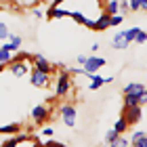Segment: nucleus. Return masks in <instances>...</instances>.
<instances>
[{
  "label": "nucleus",
  "mask_w": 147,
  "mask_h": 147,
  "mask_svg": "<svg viewBox=\"0 0 147 147\" xmlns=\"http://www.w3.org/2000/svg\"><path fill=\"white\" fill-rule=\"evenodd\" d=\"M71 90V76L67 74V67L59 65V76H57V86H55V95L65 97Z\"/></svg>",
  "instance_id": "nucleus-1"
},
{
  "label": "nucleus",
  "mask_w": 147,
  "mask_h": 147,
  "mask_svg": "<svg viewBox=\"0 0 147 147\" xmlns=\"http://www.w3.org/2000/svg\"><path fill=\"white\" fill-rule=\"evenodd\" d=\"M122 118L128 122V126H135L143 120V109L135 105V107H122Z\"/></svg>",
  "instance_id": "nucleus-2"
},
{
  "label": "nucleus",
  "mask_w": 147,
  "mask_h": 147,
  "mask_svg": "<svg viewBox=\"0 0 147 147\" xmlns=\"http://www.w3.org/2000/svg\"><path fill=\"white\" fill-rule=\"evenodd\" d=\"M107 63L103 57H97V55H90L88 59H86V63L82 65V69L86 71V76H92V74H97L99 69L103 67V65Z\"/></svg>",
  "instance_id": "nucleus-3"
},
{
  "label": "nucleus",
  "mask_w": 147,
  "mask_h": 147,
  "mask_svg": "<svg viewBox=\"0 0 147 147\" xmlns=\"http://www.w3.org/2000/svg\"><path fill=\"white\" fill-rule=\"evenodd\" d=\"M49 118H51V105H36V107L32 109V122L36 126L44 124Z\"/></svg>",
  "instance_id": "nucleus-4"
},
{
  "label": "nucleus",
  "mask_w": 147,
  "mask_h": 147,
  "mask_svg": "<svg viewBox=\"0 0 147 147\" xmlns=\"http://www.w3.org/2000/svg\"><path fill=\"white\" fill-rule=\"evenodd\" d=\"M49 80H51V74H44V71H40L36 67L30 71V82H32V86H36V88H46V86H49Z\"/></svg>",
  "instance_id": "nucleus-5"
},
{
  "label": "nucleus",
  "mask_w": 147,
  "mask_h": 147,
  "mask_svg": "<svg viewBox=\"0 0 147 147\" xmlns=\"http://www.w3.org/2000/svg\"><path fill=\"white\" fill-rule=\"evenodd\" d=\"M9 69H11V74L15 78H23V76H28V74L32 71L30 69V63L21 61V59H13V61L9 63Z\"/></svg>",
  "instance_id": "nucleus-6"
},
{
  "label": "nucleus",
  "mask_w": 147,
  "mask_h": 147,
  "mask_svg": "<svg viewBox=\"0 0 147 147\" xmlns=\"http://www.w3.org/2000/svg\"><path fill=\"white\" fill-rule=\"evenodd\" d=\"M59 113H61V120H63L65 126H69V128H74V126H76L78 116H76V107H74V105H61Z\"/></svg>",
  "instance_id": "nucleus-7"
},
{
  "label": "nucleus",
  "mask_w": 147,
  "mask_h": 147,
  "mask_svg": "<svg viewBox=\"0 0 147 147\" xmlns=\"http://www.w3.org/2000/svg\"><path fill=\"white\" fill-rule=\"evenodd\" d=\"M30 63L34 65L36 69L44 71V74H53V69H55V65H51V61H49L46 57H42V55H32Z\"/></svg>",
  "instance_id": "nucleus-8"
},
{
  "label": "nucleus",
  "mask_w": 147,
  "mask_h": 147,
  "mask_svg": "<svg viewBox=\"0 0 147 147\" xmlns=\"http://www.w3.org/2000/svg\"><path fill=\"white\" fill-rule=\"evenodd\" d=\"M122 101H124V107H135V105L143 107L147 103V95H137V92H132V95H124Z\"/></svg>",
  "instance_id": "nucleus-9"
},
{
  "label": "nucleus",
  "mask_w": 147,
  "mask_h": 147,
  "mask_svg": "<svg viewBox=\"0 0 147 147\" xmlns=\"http://www.w3.org/2000/svg\"><path fill=\"white\" fill-rule=\"evenodd\" d=\"M88 78H90V84H88V88H90V90H99L103 84L113 82V78H111V76L103 78V76H99V74H92V76H88Z\"/></svg>",
  "instance_id": "nucleus-10"
},
{
  "label": "nucleus",
  "mask_w": 147,
  "mask_h": 147,
  "mask_svg": "<svg viewBox=\"0 0 147 147\" xmlns=\"http://www.w3.org/2000/svg\"><path fill=\"white\" fill-rule=\"evenodd\" d=\"M124 95H132V92H137V95H147V86L141 84V82H130V84H126L124 88H122Z\"/></svg>",
  "instance_id": "nucleus-11"
},
{
  "label": "nucleus",
  "mask_w": 147,
  "mask_h": 147,
  "mask_svg": "<svg viewBox=\"0 0 147 147\" xmlns=\"http://www.w3.org/2000/svg\"><path fill=\"white\" fill-rule=\"evenodd\" d=\"M107 28H109V15L107 13H101L99 19L95 21V25H92V32H105Z\"/></svg>",
  "instance_id": "nucleus-12"
},
{
  "label": "nucleus",
  "mask_w": 147,
  "mask_h": 147,
  "mask_svg": "<svg viewBox=\"0 0 147 147\" xmlns=\"http://www.w3.org/2000/svg\"><path fill=\"white\" fill-rule=\"evenodd\" d=\"M111 46H113L116 51H124V49H128L130 44L124 40V34H122V32H118V34L111 38Z\"/></svg>",
  "instance_id": "nucleus-13"
},
{
  "label": "nucleus",
  "mask_w": 147,
  "mask_h": 147,
  "mask_svg": "<svg viewBox=\"0 0 147 147\" xmlns=\"http://www.w3.org/2000/svg\"><path fill=\"white\" fill-rule=\"evenodd\" d=\"M49 17H51V19L69 17V11H65V9H59V6H51V11H49Z\"/></svg>",
  "instance_id": "nucleus-14"
},
{
  "label": "nucleus",
  "mask_w": 147,
  "mask_h": 147,
  "mask_svg": "<svg viewBox=\"0 0 147 147\" xmlns=\"http://www.w3.org/2000/svg\"><path fill=\"white\" fill-rule=\"evenodd\" d=\"M141 32V28H130V30H122V34H124V40L128 44H132L135 42V38H137V34Z\"/></svg>",
  "instance_id": "nucleus-15"
},
{
  "label": "nucleus",
  "mask_w": 147,
  "mask_h": 147,
  "mask_svg": "<svg viewBox=\"0 0 147 147\" xmlns=\"http://www.w3.org/2000/svg\"><path fill=\"white\" fill-rule=\"evenodd\" d=\"M113 130H116L118 135H124V132L128 130V122H126V120H124L122 116H120V118L116 120V124H113Z\"/></svg>",
  "instance_id": "nucleus-16"
},
{
  "label": "nucleus",
  "mask_w": 147,
  "mask_h": 147,
  "mask_svg": "<svg viewBox=\"0 0 147 147\" xmlns=\"http://www.w3.org/2000/svg\"><path fill=\"white\" fill-rule=\"evenodd\" d=\"M109 147H130V139L124 137V135H118V139H116V141H111Z\"/></svg>",
  "instance_id": "nucleus-17"
},
{
  "label": "nucleus",
  "mask_w": 147,
  "mask_h": 147,
  "mask_svg": "<svg viewBox=\"0 0 147 147\" xmlns=\"http://www.w3.org/2000/svg\"><path fill=\"white\" fill-rule=\"evenodd\" d=\"M105 13L111 17V15H120V4H118V0H109L107 2V9H105Z\"/></svg>",
  "instance_id": "nucleus-18"
},
{
  "label": "nucleus",
  "mask_w": 147,
  "mask_h": 147,
  "mask_svg": "<svg viewBox=\"0 0 147 147\" xmlns=\"http://www.w3.org/2000/svg\"><path fill=\"white\" fill-rule=\"evenodd\" d=\"M21 130V126L19 124H6V126H0V132L2 135H15V132Z\"/></svg>",
  "instance_id": "nucleus-19"
},
{
  "label": "nucleus",
  "mask_w": 147,
  "mask_h": 147,
  "mask_svg": "<svg viewBox=\"0 0 147 147\" xmlns=\"http://www.w3.org/2000/svg\"><path fill=\"white\" fill-rule=\"evenodd\" d=\"M11 61H13V53H9L6 49L0 46V63H2V65H9Z\"/></svg>",
  "instance_id": "nucleus-20"
},
{
  "label": "nucleus",
  "mask_w": 147,
  "mask_h": 147,
  "mask_svg": "<svg viewBox=\"0 0 147 147\" xmlns=\"http://www.w3.org/2000/svg\"><path fill=\"white\" fill-rule=\"evenodd\" d=\"M9 36H11V30L6 28V23H0V40H9Z\"/></svg>",
  "instance_id": "nucleus-21"
},
{
  "label": "nucleus",
  "mask_w": 147,
  "mask_h": 147,
  "mask_svg": "<svg viewBox=\"0 0 147 147\" xmlns=\"http://www.w3.org/2000/svg\"><path fill=\"white\" fill-rule=\"evenodd\" d=\"M122 19H124V15H111V17H109V28L120 25V23H122Z\"/></svg>",
  "instance_id": "nucleus-22"
},
{
  "label": "nucleus",
  "mask_w": 147,
  "mask_h": 147,
  "mask_svg": "<svg viewBox=\"0 0 147 147\" xmlns=\"http://www.w3.org/2000/svg\"><path fill=\"white\" fill-rule=\"evenodd\" d=\"M116 139H118V132H116V130H113V128H111V130H107V132H105V143H107V145H109L111 141H116Z\"/></svg>",
  "instance_id": "nucleus-23"
},
{
  "label": "nucleus",
  "mask_w": 147,
  "mask_h": 147,
  "mask_svg": "<svg viewBox=\"0 0 147 147\" xmlns=\"http://www.w3.org/2000/svg\"><path fill=\"white\" fill-rule=\"evenodd\" d=\"M135 42H137V44H145V42H147V32H143V30H141V32L137 34Z\"/></svg>",
  "instance_id": "nucleus-24"
},
{
  "label": "nucleus",
  "mask_w": 147,
  "mask_h": 147,
  "mask_svg": "<svg viewBox=\"0 0 147 147\" xmlns=\"http://www.w3.org/2000/svg\"><path fill=\"white\" fill-rule=\"evenodd\" d=\"M19 143H21V141H19L17 137H13V139H9V141H4V143L0 145V147H17Z\"/></svg>",
  "instance_id": "nucleus-25"
},
{
  "label": "nucleus",
  "mask_w": 147,
  "mask_h": 147,
  "mask_svg": "<svg viewBox=\"0 0 147 147\" xmlns=\"http://www.w3.org/2000/svg\"><path fill=\"white\" fill-rule=\"evenodd\" d=\"M130 145H132V147H147V135L141 137V139H137V141H132Z\"/></svg>",
  "instance_id": "nucleus-26"
},
{
  "label": "nucleus",
  "mask_w": 147,
  "mask_h": 147,
  "mask_svg": "<svg viewBox=\"0 0 147 147\" xmlns=\"http://www.w3.org/2000/svg\"><path fill=\"white\" fill-rule=\"evenodd\" d=\"M118 4H120V15H124L126 11H130V6H128V0H118Z\"/></svg>",
  "instance_id": "nucleus-27"
},
{
  "label": "nucleus",
  "mask_w": 147,
  "mask_h": 147,
  "mask_svg": "<svg viewBox=\"0 0 147 147\" xmlns=\"http://www.w3.org/2000/svg\"><path fill=\"white\" fill-rule=\"evenodd\" d=\"M128 6H130V11H141V0H128Z\"/></svg>",
  "instance_id": "nucleus-28"
},
{
  "label": "nucleus",
  "mask_w": 147,
  "mask_h": 147,
  "mask_svg": "<svg viewBox=\"0 0 147 147\" xmlns=\"http://www.w3.org/2000/svg\"><path fill=\"white\" fill-rule=\"evenodd\" d=\"M145 135H147L145 130H135V132H132V137H130V143L137 141V139H141V137H145Z\"/></svg>",
  "instance_id": "nucleus-29"
},
{
  "label": "nucleus",
  "mask_w": 147,
  "mask_h": 147,
  "mask_svg": "<svg viewBox=\"0 0 147 147\" xmlns=\"http://www.w3.org/2000/svg\"><path fill=\"white\" fill-rule=\"evenodd\" d=\"M44 147H65V145L59 141H49V143H44Z\"/></svg>",
  "instance_id": "nucleus-30"
},
{
  "label": "nucleus",
  "mask_w": 147,
  "mask_h": 147,
  "mask_svg": "<svg viewBox=\"0 0 147 147\" xmlns=\"http://www.w3.org/2000/svg\"><path fill=\"white\" fill-rule=\"evenodd\" d=\"M86 59H88L86 55H78V59H76V61H78L80 65H84V63H86Z\"/></svg>",
  "instance_id": "nucleus-31"
},
{
  "label": "nucleus",
  "mask_w": 147,
  "mask_h": 147,
  "mask_svg": "<svg viewBox=\"0 0 147 147\" xmlns=\"http://www.w3.org/2000/svg\"><path fill=\"white\" fill-rule=\"evenodd\" d=\"M53 132H55L53 128H44V130H42V135H44V137H53Z\"/></svg>",
  "instance_id": "nucleus-32"
},
{
  "label": "nucleus",
  "mask_w": 147,
  "mask_h": 147,
  "mask_svg": "<svg viewBox=\"0 0 147 147\" xmlns=\"http://www.w3.org/2000/svg\"><path fill=\"white\" fill-rule=\"evenodd\" d=\"M34 17H36V19H42V11L36 9V11H34Z\"/></svg>",
  "instance_id": "nucleus-33"
},
{
  "label": "nucleus",
  "mask_w": 147,
  "mask_h": 147,
  "mask_svg": "<svg viewBox=\"0 0 147 147\" xmlns=\"http://www.w3.org/2000/svg\"><path fill=\"white\" fill-rule=\"evenodd\" d=\"M141 11L147 13V0H141Z\"/></svg>",
  "instance_id": "nucleus-34"
},
{
  "label": "nucleus",
  "mask_w": 147,
  "mask_h": 147,
  "mask_svg": "<svg viewBox=\"0 0 147 147\" xmlns=\"http://www.w3.org/2000/svg\"><path fill=\"white\" fill-rule=\"evenodd\" d=\"M61 2H63V0H53V6H59Z\"/></svg>",
  "instance_id": "nucleus-35"
},
{
  "label": "nucleus",
  "mask_w": 147,
  "mask_h": 147,
  "mask_svg": "<svg viewBox=\"0 0 147 147\" xmlns=\"http://www.w3.org/2000/svg\"><path fill=\"white\" fill-rule=\"evenodd\" d=\"M145 132H147V130H145Z\"/></svg>",
  "instance_id": "nucleus-36"
},
{
  "label": "nucleus",
  "mask_w": 147,
  "mask_h": 147,
  "mask_svg": "<svg viewBox=\"0 0 147 147\" xmlns=\"http://www.w3.org/2000/svg\"><path fill=\"white\" fill-rule=\"evenodd\" d=\"M130 147H132V145H130Z\"/></svg>",
  "instance_id": "nucleus-37"
}]
</instances>
